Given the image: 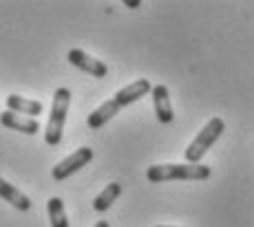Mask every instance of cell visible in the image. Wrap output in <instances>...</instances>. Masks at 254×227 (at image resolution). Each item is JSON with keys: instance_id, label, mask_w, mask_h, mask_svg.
Segmentation results:
<instances>
[{"instance_id": "obj_10", "label": "cell", "mask_w": 254, "mask_h": 227, "mask_svg": "<svg viewBox=\"0 0 254 227\" xmlns=\"http://www.w3.org/2000/svg\"><path fill=\"white\" fill-rule=\"evenodd\" d=\"M120 106H117V101L115 99H109V101H104V104L100 106V108H95L93 113L89 115V119H86V124H89V128L93 130H100L104 124H109L111 119L115 117L117 113H120Z\"/></svg>"}, {"instance_id": "obj_11", "label": "cell", "mask_w": 254, "mask_h": 227, "mask_svg": "<svg viewBox=\"0 0 254 227\" xmlns=\"http://www.w3.org/2000/svg\"><path fill=\"white\" fill-rule=\"evenodd\" d=\"M0 199H4L7 203H11L16 210L20 212H29L31 210V201H29L27 194H22L18 187H13L11 183H7L2 177H0Z\"/></svg>"}, {"instance_id": "obj_7", "label": "cell", "mask_w": 254, "mask_h": 227, "mask_svg": "<svg viewBox=\"0 0 254 227\" xmlns=\"http://www.w3.org/2000/svg\"><path fill=\"white\" fill-rule=\"evenodd\" d=\"M153 104H155V113H157V119L162 124H170L175 119V113H173V106H170V95H168V89L164 84H157L153 86Z\"/></svg>"}, {"instance_id": "obj_1", "label": "cell", "mask_w": 254, "mask_h": 227, "mask_svg": "<svg viewBox=\"0 0 254 227\" xmlns=\"http://www.w3.org/2000/svg\"><path fill=\"white\" fill-rule=\"evenodd\" d=\"M210 168L201 163H159L146 170V179L150 183L164 181H206L210 179Z\"/></svg>"}, {"instance_id": "obj_3", "label": "cell", "mask_w": 254, "mask_h": 227, "mask_svg": "<svg viewBox=\"0 0 254 227\" xmlns=\"http://www.w3.org/2000/svg\"><path fill=\"white\" fill-rule=\"evenodd\" d=\"M223 130H226V124H223L221 117H212L210 122L199 130V135L192 139V143H190L188 148H186V161L188 163H199L203 159V154H206L210 148L214 146V143L219 141V137L223 135Z\"/></svg>"}, {"instance_id": "obj_13", "label": "cell", "mask_w": 254, "mask_h": 227, "mask_svg": "<svg viewBox=\"0 0 254 227\" xmlns=\"http://www.w3.org/2000/svg\"><path fill=\"white\" fill-rule=\"evenodd\" d=\"M47 212H49V221H51V227H69V219H66L64 212V203L58 196H51L47 203Z\"/></svg>"}, {"instance_id": "obj_2", "label": "cell", "mask_w": 254, "mask_h": 227, "mask_svg": "<svg viewBox=\"0 0 254 227\" xmlns=\"http://www.w3.org/2000/svg\"><path fill=\"white\" fill-rule=\"evenodd\" d=\"M69 104H71V91L62 86V89H58L56 95H53L51 115H49V124H47V130H45L47 146H58V143L62 141V130H64Z\"/></svg>"}, {"instance_id": "obj_6", "label": "cell", "mask_w": 254, "mask_h": 227, "mask_svg": "<svg viewBox=\"0 0 254 227\" xmlns=\"http://www.w3.org/2000/svg\"><path fill=\"white\" fill-rule=\"evenodd\" d=\"M150 91H153V86H150V82L148 80H135L133 84H128V86H124V89H120L115 93V101H117V106L120 108H124V106H130V104H135L137 99H141L144 95H148Z\"/></svg>"}, {"instance_id": "obj_15", "label": "cell", "mask_w": 254, "mask_h": 227, "mask_svg": "<svg viewBox=\"0 0 254 227\" xmlns=\"http://www.w3.org/2000/svg\"><path fill=\"white\" fill-rule=\"evenodd\" d=\"M95 227H111V225L106 223V221H97V223H95Z\"/></svg>"}, {"instance_id": "obj_9", "label": "cell", "mask_w": 254, "mask_h": 227, "mask_svg": "<svg viewBox=\"0 0 254 227\" xmlns=\"http://www.w3.org/2000/svg\"><path fill=\"white\" fill-rule=\"evenodd\" d=\"M7 110L9 113H27L29 117H38V115L45 110V106H42V101H38V99H27V97H22V95H9L7 97Z\"/></svg>"}, {"instance_id": "obj_4", "label": "cell", "mask_w": 254, "mask_h": 227, "mask_svg": "<svg viewBox=\"0 0 254 227\" xmlns=\"http://www.w3.org/2000/svg\"><path fill=\"white\" fill-rule=\"evenodd\" d=\"M91 159H93V150H91V148H86V146L77 148L73 154H69L66 159H62L58 166H53L51 177L56 179V181H64V179H69L71 175L80 172L82 168L91 161Z\"/></svg>"}, {"instance_id": "obj_14", "label": "cell", "mask_w": 254, "mask_h": 227, "mask_svg": "<svg viewBox=\"0 0 254 227\" xmlns=\"http://www.w3.org/2000/svg\"><path fill=\"white\" fill-rule=\"evenodd\" d=\"M126 7L137 9V7H139V0H126Z\"/></svg>"}, {"instance_id": "obj_16", "label": "cell", "mask_w": 254, "mask_h": 227, "mask_svg": "<svg viewBox=\"0 0 254 227\" xmlns=\"http://www.w3.org/2000/svg\"><path fill=\"white\" fill-rule=\"evenodd\" d=\"M157 227H168V225H157Z\"/></svg>"}, {"instance_id": "obj_12", "label": "cell", "mask_w": 254, "mask_h": 227, "mask_svg": "<svg viewBox=\"0 0 254 227\" xmlns=\"http://www.w3.org/2000/svg\"><path fill=\"white\" fill-rule=\"evenodd\" d=\"M120 194H122V185H120V183H109V185H106L104 190L95 196V201H93L95 212H106L117 201V196H120Z\"/></svg>"}, {"instance_id": "obj_5", "label": "cell", "mask_w": 254, "mask_h": 227, "mask_svg": "<svg viewBox=\"0 0 254 227\" xmlns=\"http://www.w3.org/2000/svg\"><path fill=\"white\" fill-rule=\"evenodd\" d=\"M69 62L73 66H77L80 71H84V73H89V75H93V77H106L109 75V66L104 64L102 60H97V57H93V55H89L86 51H82V49H71L69 51Z\"/></svg>"}, {"instance_id": "obj_8", "label": "cell", "mask_w": 254, "mask_h": 227, "mask_svg": "<svg viewBox=\"0 0 254 227\" xmlns=\"http://www.w3.org/2000/svg\"><path fill=\"white\" fill-rule=\"evenodd\" d=\"M0 124H2L4 128L18 130V133H24V135H36L38 130H40V124H38L36 119H31V117H20V115L9 113V110L0 113Z\"/></svg>"}]
</instances>
